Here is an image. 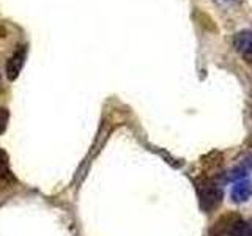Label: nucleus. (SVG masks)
Masks as SVG:
<instances>
[{
	"instance_id": "obj_1",
	"label": "nucleus",
	"mask_w": 252,
	"mask_h": 236,
	"mask_svg": "<svg viewBox=\"0 0 252 236\" xmlns=\"http://www.w3.org/2000/svg\"><path fill=\"white\" fill-rule=\"evenodd\" d=\"M197 192H199V202L203 211H213L216 209L224 199V191L219 186V183L215 178H205L202 179L199 186H197Z\"/></svg>"
},
{
	"instance_id": "obj_2",
	"label": "nucleus",
	"mask_w": 252,
	"mask_h": 236,
	"mask_svg": "<svg viewBox=\"0 0 252 236\" xmlns=\"http://www.w3.org/2000/svg\"><path fill=\"white\" fill-rule=\"evenodd\" d=\"M233 46L238 51L244 60L252 63V31L251 30H243L240 33H236L233 38Z\"/></svg>"
},
{
	"instance_id": "obj_3",
	"label": "nucleus",
	"mask_w": 252,
	"mask_h": 236,
	"mask_svg": "<svg viewBox=\"0 0 252 236\" xmlns=\"http://www.w3.org/2000/svg\"><path fill=\"white\" fill-rule=\"evenodd\" d=\"M26 52H27L26 46H21V49L16 51L13 54V57L8 60V63H6V76H8L10 81H14V79L19 76L22 65H24V60H26Z\"/></svg>"
},
{
	"instance_id": "obj_4",
	"label": "nucleus",
	"mask_w": 252,
	"mask_h": 236,
	"mask_svg": "<svg viewBox=\"0 0 252 236\" xmlns=\"http://www.w3.org/2000/svg\"><path fill=\"white\" fill-rule=\"evenodd\" d=\"M252 197V183L248 179H241L232 187V200L235 203L248 202Z\"/></svg>"
},
{
	"instance_id": "obj_5",
	"label": "nucleus",
	"mask_w": 252,
	"mask_h": 236,
	"mask_svg": "<svg viewBox=\"0 0 252 236\" xmlns=\"http://www.w3.org/2000/svg\"><path fill=\"white\" fill-rule=\"evenodd\" d=\"M238 217H240L238 214H225V216H222L215 224V227H213V230H211L213 236H230V228H232L233 222Z\"/></svg>"
},
{
	"instance_id": "obj_6",
	"label": "nucleus",
	"mask_w": 252,
	"mask_h": 236,
	"mask_svg": "<svg viewBox=\"0 0 252 236\" xmlns=\"http://www.w3.org/2000/svg\"><path fill=\"white\" fill-rule=\"evenodd\" d=\"M202 165H203V170L207 172V175H210L207 178H213V175H215L213 172H219L220 167L224 165V157L219 153H211L207 157H203Z\"/></svg>"
},
{
	"instance_id": "obj_7",
	"label": "nucleus",
	"mask_w": 252,
	"mask_h": 236,
	"mask_svg": "<svg viewBox=\"0 0 252 236\" xmlns=\"http://www.w3.org/2000/svg\"><path fill=\"white\" fill-rule=\"evenodd\" d=\"M230 236H252V220L238 217L230 228Z\"/></svg>"
},
{
	"instance_id": "obj_8",
	"label": "nucleus",
	"mask_w": 252,
	"mask_h": 236,
	"mask_svg": "<svg viewBox=\"0 0 252 236\" xmlns=\"http://www.w3.org/2000/svg\"><path fill=\"white\" fill-rule=\"evenodd\" d=\"M8 178H11L10 165H8V157L2 149H0V179H8Z\"/></svg>"
},
{
	"instance_id": "obj_9",
	"label": "nucleus",
	"mask_w": 252,
	"mask_h": 236,
	"mask_svg": "<svg viewBox=\"0 0 252 236\" xmlns=\"http://www.w3.org/2000/svg\"><path fill=\"white\" fill-rule=\"evenodd\" d=\"M8 110L0 107V134H2L6 129V123H8Z\"/></svg>"
}]
</instances>
